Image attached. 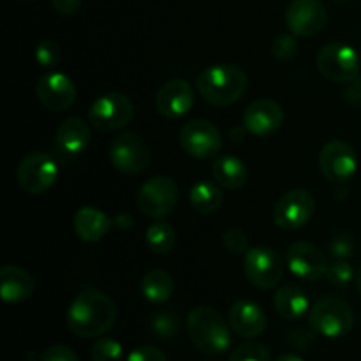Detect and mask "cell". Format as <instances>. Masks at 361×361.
I'll return each instance as SVG.
<instances>
[{"label": "cell", "instance_id": "obj_16", "mask_svg": "<svg viewBox=\"0 0 361 361\" xmlns=\"http://www.w3.org/2000/svg\"><path fill=\"white\" fill-rule=\"evenodd\" d=\"M39 102L49 111H66L76 101L74 81L63 73H48L39 78L35 85Z\"/></svg>", "mask_w": 361, "mask_h": 361}, {"label": "cell", "instance_id": "obj_9", "mask_svg": "<svg viewBox=\"0 0 361 361\" xmlns=\"http://www.w3.org/2000/svg\"><path fill=\"white\" fill-rule=\"evenodd\" d=\"M317 71L334 83L356 81L360 74V56L355 48L344 42H330L317 55Z\"/></svg>", "mask_w": 361, "mask_h": 361}, {"label": "cell", "instance_id": "obj_10", "mask_svg": "<svg viewBox=\"0 0 361 361\" xmlns=\"http://www.w3.org/2000/svg\"><path fill=\"white\" fill-rule=\"evenodd\" d=\"M243 274L257 289H274L284 277V263L271 247H254L245 254Z\"/></svg>", "mask_w": 361, "mask_h": 361}, {"label": "cell", "instance_id": "obj_17", "mask_svg": "<svg viewBox=\"0 0 361 361\" xmlns=\"http://www.w3.org/2000/svg\"><path fill=\"white\" fill-rule=\"evenodd\" d=\"M282 123H284V109L274 99H256L243 111V127L252 136H270L281 129Z\"/></svg>", "mask_w": 361, "mask_h": 361}, {"label": "cell", "instance_id": "obj_42", "mask_svg": "<svg viewBox=\"0 0 361 361\" xmlns=\"http://www.w3.org/2000/svg\"><path fill=\"white\" fill-rule=\"evenodd\" d=\"M341 2H344V0H341Z\"/></svg>", "mask_w": 361, "mask_h": 361}, {"label": "cell", "instance_id": "obj_25", "mask_svg": "<svg viewBox=\"0 0 361 361\" xmlns=\"http://www.w3.org/2000/svg\"><path fill=\"white\" fill-rule=\"evenodd\" d=\"M190 207L197 212V214L210 215L215 214L219 208L224 203V194H222V187L217 182H197L196 185L190 189L189 194Z\"/></svg>", "mask_w": 361, "mask_h": 361}, {"label": "cell", "instance_id": "obj_40", "mask_svg": "<svg viewBox=\"0 0 361 361\" xmlns=\"http://www.w3.org/2000/svg\"><path fill=\"white\" fill-rule=\"evenodd\" d=\"M355 284H356V289H358L360 296H361V267L356 270V277H355Z\"/></svg>", "mask_w": 361, "mask_h": 361}, {"label": "cell", "instance_id": "obj_4", "mask_svg": "<svg viewBox=\"0 0 361 361\" xmlns=\"http://www.w3.org/2000/svg\"><path fill=\"white\" fill-rule=\"evenodd\" d=\"M309 324L314 334L328 338H338L348 335L355 326V312L344 300L321 298L310 307Z\"/></svg>", "mask_w": 361, "mask_h": 361}, {"label": "cell", "instance_id": "obj_13", "mask_svg": "<svg viewBox=\"0 0 361 361\" xmlns=\"http://www.w3.org/2000/svg\"><path fill=\"white\" fill-rule=\"evenodd\" d=\"M319 169L324 178L334 183H344L355 176L358 157L355 148L342 140H334L323 147L319 154Z\"/></svg>", "mask_w": 361, "mask_h": 361}, {"label": "cell", "instance_id": "obj_19", "mask_svg": "<svg viewBox=\"0 0 361 361\" xmlns=\"http://www.w3.org/2000/svg\"><path fill=\"white\" fill-rule=\"evenodd\" d=\"M228 323L236 335L243 338H256L264 334L268 317L261 305L250 300H238L229 307Z\"/></svg>", "mask_w": 361, "mask_h": 361}, {"label": "cell", "instance_id": "obj_39", "mask_svg": "<svg viewBox=\"0 0 361 361\" xmlns=\"http://www.w3.org/2000/svg\"><path fill=\"white\" fill-rule=\"evenodd\" d=\"M277 361H305L302 358V356L295 355V353H286V355L279 356Z\"/></svg>", "mask_w": 361, "mask_h": 361}, {"label": "cell", "instance_id": "obj_21", "mask_svg": "<svg viewBox=\"0 0 361 361\" xmlns=\"http://www.w3.org/2000/svg\"><path fill=\"white\" fill-rule=\"evenodd\" d=\"M113 221L104 214V212L97 210L94 207H83L74 214L73 228L78 238L83 242H99L104 238L111 229Z\"/></svg>", "mask_w": 361, "mask_h": 361}, {"label": "cell", "instance_id": "obj_32", "mask_svg": "<svg viewBox=\"0 0 361 361\" xmlns=\"http://www.w3.org/2000/svg\"><path fill=\"white\" fill-rule=\"evenodd\" d=\"M356 277V271L345 259H335L328 264L326 279L334 286H348Z\"/></svg>", "mask_w": 361, "mask_h": 361}, {"label": "cell", "instance_id": "obj_28", "mask_svg": "<svg viewBox=\"0 0 361 361\" xmlns=\"http://www.w3.org/2000/svg\"><path fill=\"white\" fill-rule=\"evenodd\" d=\"M150 330L157 338L168 341L178 334V317L173 312H155L150 317Z\"/></svg>", "mask_w": 361, "mask_h": 361}, {"label": "cell", "instance_id": "obj_14", "mask_svg": "<svg viewBox=\"0 0 361 361\" xmlns=\"http://www.w3.org/2000/svg\"><path fill=\"white\" fill-rule=\"evenodd\" d=\"M326 7L321 0H293L286 9V25L296 37H312L324 28Z\"/></svg>", "mask_w": 361, "mask_h": 361}, {"label": "cell", "instance_id": "obj_35", "mask_svg": "<svg viewBox=\"0 0 361 361\" xmlns=\"http://www.w3.org/2000/svg\"><path fill=\"white\" fill-rule=\"evenodd\" d=\"M39 361H80V358H78V355L71 348L56 344L44 349V351L39 355Z\"/></svg>", "mask_w": 361, "mask_h": 361}, {"label": "cell", "instance_id": "obj_3", "mask_svg": "<svg viewBox=\"0 0 361 361\" xmlns=\"http://www.w3.org/2000/svg\"><path fill=\"white\" fill-rule=\"evenodd\" d=\"M229 328V323H226L222 314L214 307L200 305L187 316V334L190 342L208 356H219L228 351L231 345Z\"/></svg>", "mask_w": 361, "mask_h": 361}, {"label": "cell", "instance_id": "obj_8", "mask_svg": "<svg viewBox=\"0 0 361 361\" xmlns=\"http://www.w3.org/2000/svg\"><path fill=\"white\" fill-rule=\"evenodd\" d=\"M178 203V185L169 176H154L141 185L137 208L147 217L161 221L175 210Z\"/></svg>", "mask_w": 361, "mask_h": 361}, {"label": "cell", "instance_id": "obj_34", "mask_svg": "<svg viewBox=\"0 0 361 361\" xmlns=\"http://www.w3.org/2000/svg\"><path fill=\"white\" fill-rule=\"evenodd\" d=\"M35 60L42 67H55L60 60V46L51 39H44L35 48Z\"/></svg>", "mask_w": 361, "mask_h": 361}, {"label": "cell", "instance_id": "obj_24", "mask_svg": "<svg viewBox=\"0 0 361 361\" xmlns=\"http://www.w3.org/2000/svg\"><path fill=\"white\" fill-rule=\"evenodd\" d=\"M212 176L226 190H238L249 180V169L242 159L235 155H221L212 166Z\"/></svg>", "mask_w": 361, "mask_h": 361}, {"label": "cell", "instance_id": "obj_2", "mask_svg": "<svg viewBox=\"0 0 361 361\" xmlns=\"http://www.w3.org/2000/svg\"><path fill=\"white\" fill-rule=\"evenodd\" d=\"M249 87L247 74L233 63H215L197 76L196 88L204 102L217 108L233 106Z\"/></svg>", "mask_w": 361, "mask_h": 361}, {"label": "cell", "instance_id": "obj_27", "mask_svg": "<svg viewBox=\"0 0 361 361\" xmlns=\"http://www.w3.org/2000/svg\"><path fill=\"white\" fill-rule=\"evenodd\" d=\"M145 240H147V245L152 252L168 254L169 250L175 247L176 233L169 222H164L161 219V221L154 222V224L147 229Z\"/></svg>", "mask_w": 361, "mask_h": 361}, {"label": "cell", "instance_id": "obj_36", "mask_svg": "<svg viewBox=\"0 0 361 361\" xmlns=\"http://www.w3.org/2000/svg\"><path fill=\"white\" fill-rule=\"evenodd\" d=\"M328 250L335 259H348L349 256L355 254V242L349 236H337L335 240H331Z\"/></svg>", "mask_w": 361, "mask_h": 361}, {"label": "cell", "instance_id": "obj_6", "mask_svg": "<svg viewBox=\"0 0 361 361\" xmlns=\"http://www.w3.org/2000/svg\"><path fill=\"white\" fill-rule=\"evenodd\" d=\"M134 116L133 101L126 94L109 92L92 102L88 109V123L101 133L123 129Z\"/></svg>", "mask_w": 361, "mask_h": 361}, {"label": "cell", "instance_id": "obj_22", "mask_svg": "<svg viewBox=\"0 0 361 361\" xmlns=\"http://www.w3.org/2000/svg\"><path fill=\"white\" fill-rule=\"evenodd\" d=\"M90 127L80 116H69L56 129V145L66 154L78 155L90 145Z\"/></svg>", "mask_w": 361, "mask_h": 361}, {"label": "cell", "instance_id": "obj_23", "mask_svg": "<svg viewBox=\"0 0 361 361\" xmlns=\"http://www.w3.org/2000/svg\"><path fill=\"white\" fill-rule=\"evenodd\" d=\"M274 307L282 319L298 321L305 314H309L310 302L309 296L305 295V291L302 288L288 284L277 289V293L274 296Z\"/></svg>", "mask_w": 361, "mask_h": 361}, {"label": "cell", "instance_id": "obj_11", "mask_svg": "<svg viewBox=\"0 0 361 361\" xmlns=\"http://www.w3.org/2000/svg\"><path fill=\"white\" fill-rule=\"evenodd\" d=\"M222 145H224V140H222L221 130L210 120H190L180 130V147L190 157H217L222 150Z\"/></svg>", "mask_w": 361, "mask_h": 361}, {"label": "cell", "instance_id": "obj_18", "mask_svg": "<svg viewBox=\"0 0 361 361\" xmlns=\"http://www.w3.org/2000/svg\"><path fill=\"white\" fill-rule=\"evenodd\" d=\"M196 92L185 80L166 81L155 95V108L166 118H180L192 109Z\"/></svg>", "mask_w": 361, "mask_h": 361}, {"label": "cell", "instance_id": "obj_20", "mask_svg": "<svg viewBox=\"0 0 361 361\" xmlns=\"http://www.w3.org/2000/svg\"><path fill=\"white\" fill-rule=\"evenodd\" d=\"M35 291V282L25 268L6 264L0 270V296L6 303H21Z\"/></svg>", "mask_w": 361, "mask_h": 361}, {"label": "cell", "instance_id": "obj_1", "mask_svg": "<svg viewBox=\"0 0 361 361\" xmlns=\"http://www.w3.org/2000/svg\"><path fill=\"white\" fill-rule=\"evenodd\" d=\"M115 319V302L106 293L95 289L78 295L67 310V326L81 338L101 337L109 331Z\"/></svg>", "mask_w": 361, "mask_h": 361}, {"label": "cell", "instance_id": "obj_29", "mask_svg": "<svg viewBox=\"0 0 361 361\" xmlns=\"http://www.w3.org/2000/svg\"><path fill=\"white\" fill-rule=\"evenodd\" d=\"M228 361H270V351L261 342H243L233 349Z\"/></svg>", "mask_w": 361, "mask_h": 361}, {"label": "cell", "instance_id": "obj_12", "mask_svg": "<svg viewBox=\"0 0 361 361\" xmlns=\"http://www.w3.org/2000/svg\"><path fill=\"white\" fill-rule=\"evenodd\" d=\"M316 210V200L307 189L288 190L274 207L275 224L286 231H296L309 224Z\"/></svg>", "mask_w": 361, "mask_h": 361}, {"label": "cell", "instance_id": "obj_38", "mask_svg": "<svg viewBox=\"0 0 361 361\" xmlns=\"http://www.w3.org/2000/svg\"><path fill=\"white\" fill-rule=\"evenodd\" d=\"M51 7L62 16H71L81 7V0H49Z\"/></svg>", "mask_w": 361, "mask_h": 361}, {"label": "cell", "instance_id": "obj_7", "mask_svg": "<svg viewBox=\"0 0 361 361\" xmlns=\"http://www.w3.org/2000/svg\"><path fill=\"white\" fill-rule=\"evenodd\" d=\"M59 176V166L51 155L44 152H30L16 168V180L21 190L30 196H41L51 189Z\"/></svg>", "mask_w": 361, "mask_h": 361}, {"label": "cell", "instance_id": "obj_37", "mask_svg": "<svg viewBox=\"0 0 361 361\" xmlns=\"http://www.w3.org/2000/svg\"><path fill=\"white\" fill-rule=\"evenodd\" d=\"M127 361H168V358L155 345H140L129 353Z\"/></svg>", "mask_w": 361, "mask_h": 361}, {"label": "cell", "instance_id": "obj_33", "mask_svg": "<svg viewBox=\"0 0 361 361\" xmlns=\"http://www.w3.org/2000/svg\"><path fill=\"white\" fill-rule=\"evenodd\" d=\"M295 37L296 35L293 34H281L275 37L274 44H271V53L275 59L291 60L298 55V42Z\"/></svg>", "mask_w": 361, "mask_h": 361}, {"label": "cell", "instance_id": "obj_26", "mask_svg": "<svg viewBox=\"0 0 361 361\" xmlns=\"http://www.w3.org/2000/svg\"><path fill=\"white\" fill-rule=\"evenodd\" d=\"M173 277L164 270H152L141 281V293L150 303H166L173 295Z\"/></svg>", "mask_w": 361, "mask_h": 361}, {"label": "cell", "instance_id": "obj_15", "mask_svg": "<svg viewBox=\"0 0 361 361\" xmlns=\"http://www.w3.org/2000/svg\"><path fill=\"white\" fill-rule=\"evenodd\" d=\"M286 263L293 275L302 281H317L324 277L328 270L326 254L310 242H295L286 252Z\"/></svg>", "mask_w": 361, "mask_h": 361}, {"label": "cell", "instance_id": "obj_5", "mask_svg": "<svg viewBox=\"0 0 361 361\" xmlns=\"http://www.w3.org/2000/svg\"><path fill=\"white\" fill-rule=\"evenodd\" d=\"M109 161L123 175H140L152 162V150L147 141L136 133H123L109 145Z\"/></svg>", "mask_w": 361, "mask_h": 361}, {"label": "cell", "instance_id": "obj_41", "mask_svg": "<svg viewBox=\"0 0 361 361\" xmlns=\"http://www.w3.org/2000/svg\"><path fill=\"white\" fill-rule=\"evenodd\" d=\"M21 2H35V0H21Z\"/></svg>", "mask_w": 361, "mask_h": 361}, {"label": "cell", "instance_id": "obj_31", "mask_svg": "<svg viewBox=\"0 0 361 361\" xmlns=\"http://www.w3.org/2000/svg\"><path fill=\"white\" fill-rule=\"evenodd\" d=\"M222 243H224L226 250L235 256L240 254H247L250 250V240L247 233L240 228H231L222 235Z\"/></svg>", "mask_w": 361, "mask_h": 361}, {"label": "cell", "instance_id": "obj_30", "mask_svg": "<svg viewBox=\"0 0 361 361\" xmlns=\"http://www.w3.org/2000/svg\"><path fill=\"white\" fill-rule=\"evenodd\" d=\"M94 361H123V348L115 338H99L92 345Z\"/></svg>", "mask_w": 361, "mask_h": 361}]
</instances>
